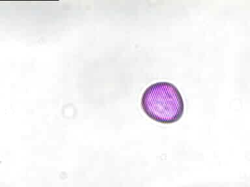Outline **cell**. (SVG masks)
<instances>
[{
    "label": "cell",
    "mask_w": 250,
    "mask_h": 187,
    "mask_svg": "<svg viewBox=\"0 0 250 187\" xmlns=\"http://www.w3.org/2000/svg\"><path fill=\"white\" fill-rule=\"evenodd\" d=\"M141 103L150 118L164 124L177 122L185 111L181 93L169 82H158L148 86L143 94Z\"/></svg>",
    "instance_id": "cell-1"
}]
</instances>
